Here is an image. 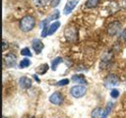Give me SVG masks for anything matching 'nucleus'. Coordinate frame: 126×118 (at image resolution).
Segmentation results:
<instances>
[{
    "instance_id": "1",
    "label": "nucleus",
    "mask_w": 126,
    "mask_h": 118,
    "mask_svg": "<svg viewBox=\"0 0 126 118\" xmlns=\"http://www.w3.org/2000/svg\"><path fill=\"white\" fill-rule=\"evenodd\" d=\"M35 26V20L32 16H26L20 21V29L23 31H30Z\"/></svg>"
},
{
    "instance_id": "2",
    "label": "nucleus",
    "mask_w": 126,
    "mask_h": 118,
    "mask_svg": "<svg viewBox=\"0 0 126 118\" xmlns=\"http://www.w3.org/2000/svg\"><path fill=\"white\" fill-rule=\"evenodd\" d=\"M87 92V87H85L84 85H79V86H74L71 90H70V93L73 97H76V98H79V97H82L86 94Z\"/></svg>"
},
{
    "instance_id": "3",
    "label": "nucleus",
    "mask_w": 126,
    "mask_h": 118,
    "mask_svg": "<svg viewBox=\"0 0 126 118\" xmlns=\"http://www.w3.org/2000/svg\"><path fill=\"white\" fill-rule=\"evenodd\" d=\"M64 35H65V38L68 41H76L78 39V31L73 27L66 28L65 31H64Z\"/></svg>"
},
{
    "instance_id": "4",
    "label": "nucleus",
    "mask_w": 126,
    "mask_h": 118,
    "mask_svg": "<svg viewBox=\"0 0 126 118\" xmlns=\"http://www.w3.org/2000/svg\"><path fill=\"white\" fill-rule=\"evenodd\" d=\"M119 80H118V77L115 75V74H109L108 76H106V78L104 79V86L109 88H113L115 86H117Z\"/></svg>"
},
{
    "instance_id": "5",
    "label": "nucleus",
    "mask_w": 126,
    "mask_h": 118,
    "mask_svg": "<svg viewBox=\"0 0 126 118\" xmlns=\"http://www.w3.org/2000/svg\"><path fill=\"white\" fill-rule=\"evenodd\" d=\"M49 101L52 103V104H55V105H60L62 102H63V96L60 92L58 91H55L53 92L50 97H49Z\"/></svg>"
},
{
    "instance_id": "6",
    "label": "nucleus",
    "mask_w": 126,
    "mask_h": 118,
    "mask_svg": "<svg viewBox=\"0 0 126 118\" xmlns=\"http://www.w3.org/2000/svg\"><path fill=\"white\" fill-rule=\"evenodd\" d=\"M120 29H121L120 23H119V22H113V23H111V24L108 26L107 32H108V34H110V35H115L118 31H120Z\"/></svg>"
},
{
    "instance_id": "7",
    "label": "nucleus",
    "mask_w": 126,
    "mask_h": 118,
    "mask_svg": "<svg viewBox=\"0 0 126 118\" xmlns=\"http://www.w3.org/2000/svg\"><path fill=\"white\" fill-rule=\"evenodd\" d=\"M4 62L8 68H12L16 65V56L12 53L4 55Z\"/></svg>"
},
{
    "instance_id": "8",
    "label": "nucleus",
    "mask_w": 126,
    "mask_h": 118,
    "mask_svg": "<svg viewBox=\"0 0 126 118\" xmlns=\"http://www.w3.org/2000/svg\"><path fill=\"white\" fill-rule=\"evenodd\" d=\"M78 2H79V0H68L67 3H66V5H65V7H64L63 13L65 15L70 14L73 11V9L76 7V5L78 4Z\"/></svg>"
},
{
    "instance_id": "9",
    "label": "nucleus",
    "mask_w": 126,
    "mask_h": 118,
    "mask_svg": "<svg viewBox=\"0 0 126 118\" xmlns=\"http://www.w3.org/2000/svg\"><path fill=\"white\" fill-rule=\"evenodd\" d=\"M32 45L33 50H34V51H35V53H37V54H38V53H40V52L42 51L43 47H44V45H43L42 41H41V40H39V39H37V38H34V39L32 40Z\"/></svg>"
},
{
    "instance_id": "10",
    "label": "nucleus",
    "mask_w": 126,
    "mask_h": 118,
    "mask_svg": "<svg viewBox=\"0 0 126 118\" xmlns=\"http://www.w3.org/2000/svg\"><path fill=\"white\" fill-rule=\"evenodd\" d=\"M19 85L22 88L24 89H27V88H30L32 87V80L29 79L28 77H22L19 81Z\"/></svg>"
},
{
    "instance_id": "11",
    "label": "nucleus",
    "mask_w": 126,
    "mask_h": 118,
    "mask_svg": "<svg viewBox=\"0 0 126 118\" xmlns=\"http://www.w3.org/2000/svg\"><path fill=\"white\" fill-rule=\"evenodd\" d=\"M59 27H60V22H58V21L53 22V23L50 25V27H49V30H48V35L53 34L54 31H56V30H58Z\"/></svg>"
},
{
    "instance_id": "12",
    "label": "nucleus",
    "mask_w": 126,
    "mask_h": 118,
    "mask_svg": "<svg viewBox=\"0 0 126 118\" xmlns=\"http://www.w3.org/2000/svg\"><path fill=\"white\" fill-rule=\"evenodd\" d=\"M48 68H49V67H48V65H47L46 63H43V64L39 65L38 67H36L35 71H36V73H37V74H39V75H43V74H45V73L47 72Z\"/></svg>"
},
{
    "instance_id": "13",
    "label": "nucleus",
    "mask_w": 126,
    "mask_h": 118,
    "mask_svg": "<svg viewBox=\"0 0 126 118\" xmlns=\"http://www.w3.org/2000/svg\"><path fill=\"white\" fill-rule=\"evenodd\" d=\"M103 113V109L101 107H96L92 111V117L93 118H101Z\"/></svg>"
},
{
    "instance_id": "14",
    "label": "nucleus",
    "mask_w": 126,
    "mask_h": 118,
    "mask_svg": "<svg viewBox=\"0 0 126 118\" xmlns=\"http://www.w3.org/2000/svg\"><path fill=\"white\" fill-rule=\"evenodd\" d=\"M72 81L75 83H79V84H87V81L83 75H74L72 77Z\"/></svg>"
},
{
    "instance_id": "15",
    "label": "nucleus",
    "mask_w": 126,
    "mask_h": 118,
    "mask_svg": "<svg viewBox=\"0 0 126 118\" xmlns=\"http://www.w3.org/2000/svg\"><path fill=\"white\" fill-rule=\"evenodd\" d=\"M112 107H113V103L112 102H108L107 105L105 106V108L103 109V113H102V117L101 118H107V116L109 115Z\"/></svg>"
},
{
    "instance_id": "16",
    "label": "nucleus",
    "mask_w": 126,
    "mask_h": 118,
    "mask_svg": "<svg viewBox=\"0 0 126 118\" xmlns=\"http://www.w3.org/2000/svg\"><path fill=\"white\" fill-rule=\"evenodd\" d=\"M62 61H63V60H62L61 57H56L55 59H53L52 62H51V69H52L53 71H55L56 68H57V66H58Z\"/></svg>"
},
{
    "instance_id": "17",
    "label": "nucleus",
    "mask_w": 126,
    "mask_h": 118,
    "mask_svg": "<svg viewBox=\"0 0 126 118\" xmlns=\"http://www.w3.org/2000/svg\"><path fill=\"white\" fill-rule=\"evenodd\" d=\"M98 2H99V0H87L85 5L87 8H94L98 4Z\"/></svg>"
},
{
    "instance_id": "18",
    "label": "nucleus",
    "mask_w": 126,
    "mask_h": 118,
    "mask_svg": "<svg viewBox=\"0 0 126 118\" xmlns=\"http://www.w3.org/2000/svg\"><path fill=\"white\" fill-rule=\"evenodd\" d=\"M48 1H50V0H33V3H34V5L36 6V7H44V6H46L47 5V3H48Z\"/></svg>"
},
{
    "instance_id": "19",
    "label": "nucleus",
    "mask_w": 126,
    "mask_h": 118,
    "mask_svg": "<svg viewBox=\"0 0 126 118\" xmlns=\"http://www.w3.org/2000/svg\"><path fill=\"white\" fill-rule=\"evenodd\" d=\"M30 64H31V61L28 59V58H24L21 62H20V64H19V67L20 68H27V67H29L30 66Z\"/></svg>"
},
{
    "instance_id": "20",
    "label": "nucleus",
    "mask_w": 126,
    "mask_h": 118,
    "mask_svg": "<svg viewBox=\"0 0 126 118\" xmlns=\"http://www.w3.org/2000/svg\"><path fill=\"white\" fill-rule=\"evenodd\" d=\"M21 54L23 56H32V53H31V51H30V49L28 47H25L24 49H22L21 50Z\"/></svg>"
},
{
    "instance_id": "21",
    "label": "nucleus",
    "mask_w": 126,
    "mask_h": 118,
    "mask_svg": "<svg viewBox=\"0 0 126 118\" xmlns=\"http://www.w3.org/2000/svg\"><path fill=\"white\" fill-rule=\"evenodd\" d=\"M68 84H69V80H68V79H63V80L57 82V83H56V86L61 87V86H66V85H68Z\"/></svg>"
},
{
    "instance_id": "22",
    "label": "nucleus",
    "mask_w": 126,
    "mask_h": 118,
    "mask_svg": "<svg viewBox=\"0 0 126 118\" xmlns=\"http://www.w3.org/2000/svg\"><path fill=\"white\" fill-rule=\"evenodd\" d=\"M110 95H111V97H113V98H117L118 95H119V91H118L117 89H112V90L110 91Z\"/></svg>"
},
{
    "instance_id": "23",
    "label": "nucleus",
    "mask_w": 126,
    "mask_h": 118,
    "mask_svg": "<svg viewBox=\"0 0 126 118\" xmlns=\"http://www.w3.org/2000/svg\"><path fill=\"white\" fill-rule=\"evenodd\" d=\"M59 3H60V0H50V5H51L53 8L57 7Z\"/></svg>"
},
{
    "instance_id": "24",
    "label": "nucleus",
    "mask_w": 126,
    "mask_h": 118,
    "mask_svg": "<svg viewBox=\"0 0 126 118\" xmlns=\"http://www.w3.org/2000/svg\"><path fill=\"white\" fill-rule=\"evenodd\" d=\"M121 37H122L124 40H126V29L122 31V33H121Z\"/></svg>"
},
{
    "instance_id": "25",
    "label": "nucleus",
    "mask_w": 126,
    "mask_h": 118,
    "mask_svg": "<svg viewBox=\"0 0 126 118\" xmlns=\"http://www.w3.org/2000/svg\"><path fill=\"white\" fill-rule=\"evenodd\" d=\"M7 47H8V44H7L6 40H5V39H3V50H5Z\"/></svg>"
},
{
    "instance_id": "26",
    "label": "nucleus",
    "mask_w": 126,
    "mask_h": 118,
    "mask_svg": "<svg viewBox=\"0 0 126 118\" xmlns=\"http://www.w3.org/2000/svg\"><path fill=\"white\" fill-rule=\"evenodd\" d=\"M122 5H123V8L126 10V0H123V4Z\"/></svg>"
},
{
    "instance_id": "27",
    "label": "nucleus",
    "mask_w": 126,
    "mask_h": 118,
    "mask_svg": "<svg viewBox=\"0 0 126 118\" xmlns=\"http://www.w3.org/2000/svg\"><path fill=\"white\" fill-rule=\"evenodd\" d=\"M33 78L35 79V81H36L37 83H39V79H37V76H36V75H33Z\"/></svg>"
},
{
    "instance_id": "28",
    "label": "nucleus",
    "mask_w": 126,
    "mask_h": 118,
    "mask_svg": "<svg viewBox=\"0 0 126 118\" xmlns=\"http://www.w3.org/2000/svg\"><path fill=\"white\" fill-rule=\"evenodd\" d=\"M3 118H7V117H5V116H3Z\"/></svg>"
},
{
    "instance_id": "29",
    "label": "nucleus",
    "mask_w": 126,
    "mask_h": 118,
    "mask_svg": "<svg viewBox=\"0 0 126 118\" xmlns=\"http://www.w3.org/2000/svg\"><path fill=\"white\" fill-rule=\"evenodd\" d=\"M32 118H35V117H32Z\"/></svg>"
}]
</instances>
